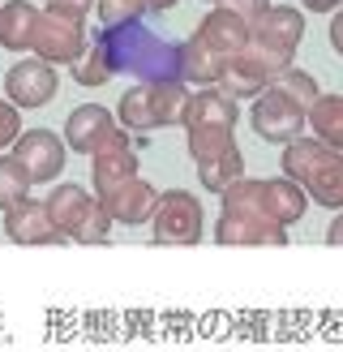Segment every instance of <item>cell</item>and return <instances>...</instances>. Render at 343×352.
Returning a JSON list of instances; mask_svg holds the SVG:
<instances>
[{"mask_svg":"<svg viewBox=\"0 0 343 352\" xmlns=\"http://www.w3.org/2000/svg\"><path fill=\"white\" fill-rule=\"evenodd\" d=\"M112 56L116 74H133L142 82H167L176 78V47L154 39L146 26H125V30H99L95 39Z\"/></svg>","mask_w":343,"mask_h":352,"instance_id":"6da1fadb","label":"cell"},{"mask_svg":"<svg viewBox=\"0 0 343 352\" xmlns=\"http://www.w3.org/2000/svg\"><path fill=\"white\" fill-rule=\"evenodd\" d=\"M91 47L86 43V13L64 5V0H51L43 9V22L34 30V56L47 65H78V56Z\"/></svg>","mask_w":343,"mask_h":352,"instance_id":"7a4b0ae2","label":"cell"},{"mask_svg":"<svg viewBox=\"0 0 343 352\" xmlns=\"http://www.w3.org/2000/svg\"><path fill=\"white\" fill-rule=\"evenodd\" d=\"M150 232L159 245H198L206 232V210L189 189H167L150 215Z\"/></svg>","mask_w":343,"mask_h":352,"instance_id":"3957f363","label":"cell"},{"mask_svg":"<svg viewBox=\"0 0 343 352\" xmlns=\"http://www.w3.org/2000/svg\"><path fill=\"white\" fill-rule=\"evenodd\" d=\"M249 125H253V133L262 138V142L292 146L296 138H305V129H309V112L296 108L292 99H283L279 91H266L262 99H253Z\"/></svg>","mask_w":343,"mask_h":352,"instance_id":"277c9868","label":"cell"},{"mask_svg":"<svg viewBox=\"0 0 343 352\" xmlns=\"http://www.w3.org/2000/svg\"><path fill=\"white\" fill-rule=\"evenodd\" d=\"M13 160L26 168V176L34 185H47V181H56V176L64 172L69 146H64V138H56L51 129H26L13 142Z\"/></svg>","mask_w":343,"mask_h":352,"instance_id":"5b68a950","label":"cell"},{"mask_svg":"<svg viewBox=\"0 0 343 352\" xmlns=\"http://www.w3.org/2000/svg\"><path fill=\"white\" fill-rule=\"evenodd\" d=\"M60 91V78H56V65H47L39 56H26L17 60L9 74H5V95L13 108H43L51 103Z\"/></svg>","mask_w":343,"mask_h":352,"instance_id":"8992f818","label":"cell"},{"mask_svg":"<svg viewBox=\"0 0 343 352\" xmlns=\"http://www.w3.org/2000/svg\"><path fill=\"white\" fill-rule=\"evenodd\" d=\"M137 176V155L129 146V133L116 129L108 142H103L95 155H91V185H95V198L112 193L116 185H125Z\"/></svg>","mask_w":343,"mask_h":352,"instance_id":"52a82bcc","label":"cell"},{"mask_svg":"<svg viewBox=\"0 0 343 352\" xmlns=\"http://www.w3.org/2000/svg\"><path fill=\"white\" fill-rule=\"evenodd\" d=\"M116 129H120V120L103 108V103H82V108H73L64 120V146L78 151V155H95Z\"/></svg>","mask_w":343,"mask_h":352,"instance_id":"ba28073f","label":"cell"},{"mask_svg":"<svg viewBox=\"0 0 343 352\" xmlns=\"http://www.w3.org/2000/svg\"><path fill=\"white\" fill-rule=\"evenodd\" d=\"M5 232H9L13 245H56V241H69L60 228L51 223L47 206L34 202V198H26L13 210H5Z\"/></svg>","mask_w":343,"mask_h":352,"instance_id":"9c48e42d","label":"cell"},{"mask_svg":"<svg viewBox=\"0 0 343 352\" xmlns=\"http://www.w3.org/2000/svg\"><path fill=\"white\" fill-rule=\"evenodd\" d=\"M198 39L206 43V47H215L219 56H240V52L249 47V39H253V30H249V22L245 17H236L232 9H223V5H215L211 13L202 17V26L193 30Z\"/></svg>","mask_w":343,"mask_h":352,"instance_id":"30bf717a","label":"cell"},{"mask_svg":"<svg viewBox=\"0 0 343 352\" xmlns=\"http://www.w3.org/2000/svg\"><path fill=\"white\" fill-rule=\"evenodd\" d=\"M99 202L108 206V215L116 223H150L154 206H159V189H154L150 181H142V176H133V181L116 185L112 193H103Z\"/></svg>","mask_w":343,"mask_h":352,"instance_id":"8fae6325","label":"cell"},{"mask_svg":"<svg viewBox=\"0 0 343 352\" xmlns=\"http://www.w3.org/2000/svg\"><path fill=\"white\" fill-rule=\"evenodd\" d=\"M223 69H228V56H219L215 47H206L198 34L193 39L176 43V78L185 86H219L223 82Z\"/></svg>","mask_w":343,"mask_h":352,"instance_id":"7c38bea8","label":"cell"},{"mask_svg":"<svg viewBox=\"0 0 343 352\" xmlns=\"http://www.w3.org/2000/svg\"><path fill=\"white\" fill-rule=\"evenodd\" d=\"M236 99L223 95L219 86H206V91H193L185 108V133L189 129H236Z\"/></svg>","mask_w":343,"mask_h":352,"instance_id":"4fadbf2b","label":"cell"},{"mask_svg":"<svg viewBox=\"0 0 343 352\" xmlns=\"http://www.w3.org/2000/svg\"><path fill=\"white\" fill-rule=\"evenodd\" d=\"M249 30L257 43H270L279 52H296V43L305 39V13L296 5H270V13H262Z\"/></svg>","mask_w":343,"mask_h":352,"instance_id":"5bb4252c","label":"cell"},{"mask_svg":"<svg viewBox=\"0 0 343 352\" xmlns=\"http://www.w3.org/2000/svg\"><path fill=\"white\" fill-rule=\"evenodd\" d=\"M215 241L219 245H283L287 228L270 223V219H249V215H219Z\"/></svg>","mask_w":343,"mask_h":352,"instance_id":"9a60e30c","label":"cell"},{"mask_svg":"<svg viewBox=\"0 0 343 352\" xmlns=\"http://www.w3.org/2000/svg\"><path fill=\"white\" fill-rule=\"evenodd\" d=\"M39 22H43V9H34L30 0H9V5H0V47L30 52Z\"/></svg>","mask_w":343,"mask_h":352,"instance_id":"2e32d148","label":"cell"},{"mask_svg":"<svg viewBox=\"0 0 343 352\" xmlns=\"http://www.w3.org/2000/svg\"><path fill=\"white\" fill-rule=\"evenodd\" d=\"M116 120H120V129H125V133H154V129H163L159 103H154V86L150 82H137L133 91L120 95Z\"/></svg>","mask_w":343,"mask_h":352,"instance_id":"e0dca14e","label":"cell"},{"mask_svg":"<svg viewBox=\"0 0 343 352\" xmlns=\"http://www.w3.org/2000/svg\"><path fill=\"white\" fill-rule=\"evenodd\" d=\"M43 206H47V215H51V223H56L60 232H64L69 241H73V232H78V223L86 219V210L95 206V193H86L82 185H73V181H69V185H56V189H51L47 198H43Z\"/></svg>","mask_w":343,"mask_h":352,"instance_id":"ac0fdd59","label":"cell"},{"mask_svg":"<svg viewBox=\"0 0 343 352\" xmlns=\"http://www.w3.org/2000/svg\"><path fill=\"white\" fill-rule=\"evenodd\" d=\"M309 210V193L305 185L287 181V176H274V181H266V215L279 223V228H292L300 215Z\"/></svg>","mask_w":343,"mask_h":352,"instance_id":"d6986e66","label":"cell"},{"mask_svg":"<svg viewBox=\"0 0 343 352\" xmlns=\"http://www.w3.org/2000/svg\"><path fill=\"white\" fill-rule=\"evenodd\" d=\"M309 202H318L326 210H343V151H331L326 164L305 181Z\"/></svg>","mask_w":343,"mask_h":352,"instance_id":"ffe728a7","label":"cell"},{"mask_svg":"<svg viewBox=\"0 0 343 352\" xmlns=\"http://www.w3.org/2000/svg\"><path fill=\"white\" fill-rule=\"evenodd\" d=\"M326 155H331V146L318 142V138H296L292 146H283V160H279L283 176H287V181H296V185H305L309 176L326 164Z\"/></svg>","mask_w":343,"mask_h":352,"instance_id":"44dd1931","label":"cell"},{"mask_svg":"<svg viewBox=\"0 0 343 352\" xmlns=\"http://www.w3.org/2000/svg\"><path fill=\"white\" fill-rule=\"evenodd\" d=\"M309 133L331 151H343V95H322L309 108Z\"/></svg>","mask_w":343,"mask_h":352,"instance_id":"7402d4cb","label":"cell"},{"mask_svg":"<svg viewBox=\"0 0 343 352\" xmlns=\"http://www.w3.org/2000/svg\"><path fill=\"white\" fill-rule=\"evenodd\" d=\"M198 181L211 193H219V198L232 185H240L245 181V155H240V146H232L228 155H219V160H211V164H198Z\"/></svg>","mask_w":343,"mask_h":352,"instance_id":"603a6c76","label":"cell"},{"mask_svg":"<svg viewBox=\"0 0 343 352\" xmlns=\"http://www.w3.org/2000/svg\"><path fill=\"white\" fill-rule=\"evenodd\" d=\"M223 215H249V219H270L266 215V181L245 176L240 185H232L223 193ZM274 223V219H270Z\"/></svg>","mask_w":343,"mask_h":352,"instance_id":"cb8c5ba5","label":"cell"},{"mask_svg":"<svg viewBox=\"0 0 343 352\" xmlns=\"http://www.w3.org/2000/svg\"><path fill=\"white\" fill-rule=\"evenodd\" d=\"M240 65H249L262 82H270L274 86V78H283L287 69H292V52H279V47H270V43H257V39H249V47L236 56Z\"/></svg>","mask_w":343,"mask_h":352,"instance_id":"d4e9b609","label":"cell"},{"mask_svg":"<svg viewBox=\"0 0 343 352\" xmlns=\"http://www.w3.org/2000/svg\"><path fill=\"white\" fill-rule=\"evenodd\" d=\"M185 138H189V160L193 164H211L236 146V129H189Z\"/></svg>","mask_w":343,"mask_h":352,"instance_id":"484cf974","label":"cell"},{"mask_svg":"<svg viewBox=\"0 0 343 352\" xmlns=\"http://www.w3.org/2000/svg\"><path fill=\"white\" fill-rule=\"evenodd\" d=\"M30 189H34V181L26 176V168L13 155H0V210H13L17 202H26Z\"/></svg>","mask_w":343,"mask_h":352,"instance_id":"4316f807","label":"cell"},{"mask_svg":"<svg viewBox=\"0 0 343 352\" xmlns=\"http://www.w3.org/2000/svg\"><path fill=\"white\" fill-rule=\"evenodd\" d=\"M219 91H223V95H232V99H262V95L270 91V82H262L249 65H240V60L232 56V60H228V69H223Z\"/></svg>","mask_w":343,"mask_h":352,"instance_id":"83f0119b","label":"cell"},{"mask_svg":"<svg viewBox=\"0 0 343 352\" xmlns=\"http://www.w3.org/2000/svg\"><path fill=\"white\" fill-rule=\"evenodd\" d=\"M270 91H279L283 99H292V103H296V108H305V112L322 99V86L314 82V74H305V69H296V65H292L283 78H274Z\"/></svg>","mask_w":343,"mask_h":352,"instance_id":"f1b7e54d","label":"cell"},{"mask_svg":"<svg viewBox=\"0 0 343 352\" xmlns=\"http://www.w3.org/2000/svg\"><path fill=\"white\" fill-rule=\"evenodd\" d=\"M95 13H99V26L103 30H125V26L142 22L146 0H95Z\"/></svg>","mask_w":343,"mask_h":352,"instance_id":"f546056e","label":"cell"},{"mask_svg":"<svg viewBox=\"0 0 343 352\" xmlns=\"http://www.w3.org/2000/svg\"><path fill=\"white\" fill-rule=\"evenodd\" d=\"M73 78L82 82V86H103V82H112L116 78V65H112V56L103 52L99 43H91L78 56V65H73Z\"/></svg>","mask_w":343,"mask_h":352,"instance_id":"4dcf8cb0","label":"cell"},{"mask_svg":"<svg viewBox=\"0 0 343 352\" xmlns=\"http://www.w3.org/2000/svg\"><path fill=\"white\" fill-rule=\"evenodd\" d=\"M112 215H108V206H103L99 198H95V206L91 210H86V219L78 223V232H73V241L78 245H103V241H108V232H112Z\"/></svg>","mask_w":343,"mask_h":352,"instance_id":"1f68e13d","label":"cell"},{"mask_svg":"<svg viewBox=\"0 0 343 352\" xmlns=\"http://www.w3.org/2000/svg\"><path fill=\"white\" fill-rule=\"evenodd\" d=\"M22 138V108H13L9 99H0V151L13 146Z\"/></svg>","mask_w":343,"mask_h":352,"instance_id":"d6a6232c","label":"cell"},{"mask_svg":"<svg viewBox=\"0 0 343 352\" xmlns=\"http://www.w3.org/2000/svg\"><path fill=\"white\" fill-rule=\"evenodd\" d=\"M223 9H232L236 17H245V22L253 26L262 13H270V0H223Z\"/></svg>","mask_w":343,"mask_h":352,"instance_id":"836d02e7","label":"cell"},{"mask_svg":"<svg viewBox=\"0 0 343 352\" xmlns=\"http://www.w3.org/2000/svg\"><path fill=\"white\" fill-rule=\"evenodd\" d=\"M331 47H335L339 56H343V9L331 17Z\"/></svg>","mask_w":343,"mask_h":352,"instance_id":"e575fe53","label":"cell"},{"mask_svg":"<svg viewBox=\"0 0 343 352\" xmlns=\"http://www.w3.org/2000/svg\"><path fill=\"white\" fill-rule=\"evenodd\" d=\"M309 13H331V9H343V0H300Z\"/></svg>","mask_w":343,"mask_h":352,"instance_id":"d590c367","label":"cell"},{"mask_svg":"<svg viewBox=\"0 0 343 352\" xmlns=\"http://www.w3.org/2000/svg\"><path fill=\"white\" fill-rule=\"evenodd\" d=\"M326 241H331V245H343V210L331 219V228H326Z\"/></svg>","mask_w":343,"mask_h":352,"instance_id":"8d00e7d4","label":"cell"},{"mask_svg":"<svg viewBox=\"0 0 343 352\" xmlns=\"http://www.w3.org/2000/svg\"><path fill=\"white\" fill-rule=\"evenodd\" d=\"M180 0H146V9H154V13H167V9H176Z\"/></svg>","mask_w":343,"mask_h":352,"instance_id":"74e56055","label":"cell"},{"mask_svg":"<svg viewBox=\"0 0 343 352\" xmlns=\"http://www.w3.org/2000/svg\"><path fill=\"white\" fill-rule=\"evenodd\" d=\"M64 5H73V9H82V13H86V9H91V0H64Z\"/></svg>","mask_w":343,"mask_h":352,"instance_id":"f35d334b","label":"cell"},{"mask_svg":"<svg viewBox=\"0 0 343 352\" xmlns=\"http://www.w3.org/2000/svg\"><path fill=\"white\" fill-rule=\"evenodd\" d=\"M211 5H223V0H211Z\"/></svg>","mask_w":343,"mask_h":352,"instance_id":"ab89813d","label":"cell"}]
</instances>
